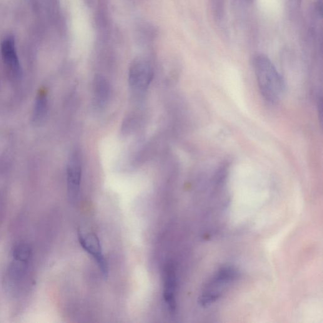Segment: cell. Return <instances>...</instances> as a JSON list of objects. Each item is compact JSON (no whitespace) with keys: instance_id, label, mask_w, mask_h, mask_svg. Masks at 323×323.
Segmentation results:
<instances>
[{"instance_id":"cell-1","label":"cell","mask_w":323,"mask_h":323,"mask_svg":"<svg viewBox=\"0 0 323 323\" xmlns=\"http://www.w3.org/2000/svg\"><path fill=\"white\" fill-rule=\"evenodd\" d=\"M253 68L257 86L262 96L270 103L282 99L285 91L282 77L269 57L257 55L253 59Z\"/></svg>"},{"instance_id":"cell-2","label":"cell","mask_w":323,"mask_h":323,"mask_svg":"<svg viewBox=\"0 0 323 323\" xmlns=\"http://www.w3.org/2000/svg\"><path fill=\"white\" fill-rule=\"evenodd\" d=\"M237 277V272L234 268L226 267L219 270L203 289L200 304L207 306L216 301Z\"/></svg>"},{"instance_id":"cell-3","label":"cell","mask_w":323,"mask_h":323,"mask_svg":"<svg viewBox=\"0 0 323 323\" xmlns=\"http://www.w3.org/2000/svg\"><path fill=\"white\" fill-rule=\"evenodd\" d=\"M78 238L82 248L96 260L102 276L107 278L109 274L108 264L104 256L98 236L93 232L80 229Z\"/></svg>"},{"instance_id":"cell-4","label":"cell","mask_w":323,"mask_h":323,"mask_svg":"<svg viewBox=\"0 0 323 323\" xmlns=\"http://www.w3.org/2000/svg\"><path fill=\"white\" fill-rule=\"evenodd\" d=\"M153 75V70L149 62L140 58L134 60L129 70L130 86L137 91L147 89L152 81Z\"/></svg>"},{"instance_id":"cell-5","label":"cell","mask_w":323,"mask_h":323,"mask_svg":"<svg viewBox=\"0 0 323 323\" xmlns=\"http://www.w3.org/2000/svg\"><path fill=\"white\" fill-rule=\"evenodd\" d=\"M82 160L79 152H74L68 164L67 177L68 194L70 201L79 199L82 180Z\"/></svg>"},{"instance_id":"cell-6","label":"cell","mask_w":323,"mask_h":323,"mask_svg":"<svg viewBox=\"0 0 323 323\" xmlns=\"http://www.w3.org/2000/svg\"><path fill=\"white\" fill-rule=\"evenodd\" d=\"M176 269L172 263H169L164 268L163 296L165 302L171 314H174L176 309Z\"/></svg>"},{"instance_id":"cell-7","label":"cell","mask_w":323,"mask_h":323,"mask_svg":"<svg viewBox=\"0 0 323 323\" xmlns=\"http://www.w3.org/2000/svg\"><path fill=\"white\" fill-rule=\"evenodd\" d=\"M2 54L5 62L14 75L21 74V67L15 47L14 37H9L5 39L2 44Z\"/></svg>"},{"instance_id":"cell-8","label":"cell","mask_w":323,"mask_h":323,"mask_svg":"<svg viewBox=\"0 0 323 323\" xmlns=\"http://www.w3.org/2000/svg\"><path fill=\"white\" fill-rule=\"evenodd\" d=\"M94 94L97 103L103 104L108 99L109 87L104 78L97 76L94 80Z\"/></svg>"},{"instance_id":"cell-9","label":"cell","mask_w":323,"mask_h":323,"mask_svg":"<svg viewBox=\"0 0 323 323\" xmlns=\"http://www.w3.org/2000/svg\"><path fill=\"white\" fill-rule=\"evenodd\" d=\"M47 97L43 91H41L37 97L36 104H35L33 119L34 121H41L45 116L47 110Z\"/></svg>"},{"instance_id":"cell-10","label":"cell","mask_w":323,"mask_h":323,"mask_svg":"<svg viewBox=\"0 0 323 323\" xmlns=\"http://www.w3.org/2000/svg\"><path fill=\"white\" fill-rule=\"evenodd\" d=\"M32 251L31 247L26 243H19L14 247L13 256L14 259L19 263H27L31 259Z\"/></svg>"},{"instance_id":"cell-11","label":"cell","mask_w":323,"mask_h":323,"mask_svg":"<svg viewBox=\"0 0 323 323\" xmlns=\"http://www.w3.org/2000/svg\"><path fill=\"white\" fill-rule=\"evenodd\" d=\"M213 16L217 21H221L225 15L226 0H209Z\"/></svg>"}]
</instances>
